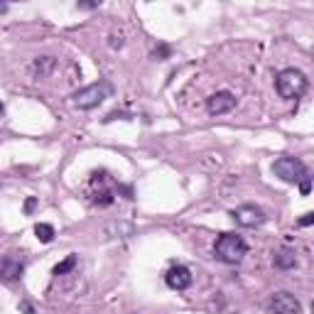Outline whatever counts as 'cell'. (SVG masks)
<instances>
[{
    "mask_svg": "<svg viewBox=\"0 0 314 314\" xmlns=\"http://www.w3.org/2000/svg\"><path fill=\"white\" fill-rule=\"evenodd\" d=\"M110 47H113V49H121V47H123V40L113 35V37H110Z\"/></svg>",
    "mask_w": 314,
    "mask_h": 314,
    "instance_id": "18",
    "label": "cell"
},
{
    "mask_svg": "<svg viewBox=\"0 0 314 314\" xmlns=\"http://www.w3.org/2000/svg\"><path fill=\"white\" fill-rule=\"evenodd\" d=\"M20 309H22L25 314H37V312H35V307H32L30 302H22V304H20Z\"/></svg>",
    "mask_w": 314,
    "mask_h": 314,
    "instance_id": "17",
    "label": "cell"
},
{
    "mask_svg": "<svg viewBox=\"0 0 314 314\" xmlns=\"http://www.w3.org/2000/svg\"><path fill=\"white\" fill-rule=\"evenodd\" d=\"M273 172L282 179V182H287V184H295V182H300L302 177H307V167H304V162L297 160V157H280V160H275Z\"/></svg>",
    "mask_w": 314,
    "mask_h": 314,
    "instance_id": "4",
    "label": "cell"
},
{
    "mask_svg": "<svg viewBox=\"0 0 314 314\" xmlns=\"http://www.w3.org/2000/svg\"><path fill=\"white\" fill-rule=\"evenodd\" d=\"M273 260H275V268H280V270H290V268L297 265V255H295V250H290V248L277 250Z\"/></svg>",
    "mask_w": 314,
    "mask_h": 314,
    "instance_id": "11",
    "label": "cell"
},
{
    "mask_svg": "<svg viewBox=\"0 0 314 314\" xmlns=\"http://www.w3.org/2000/svg\"><path fill=\"white\" fill-rule=\"evenodd\" d=\"M54 69H56L54 56H37V59L32 62V74H35L37 79H47Z\"/></svg>",
    "mask_w": 314,
    "mask_h": 314,
    "instance_id": "10",
    "label": "cell"
},
{
    "mask_svg": "<svg viewBox=\"0 0 314 314\" xmlns=\"http://www.w3.org/2000/svg\"><path fill=\"white\" fill-rule=\"evenodd\" d=\"M76 268V255H67L59 265H54V275H67Z\"/></svg>",
    "mask_w": 314,
    "mask_h": 314,
    "instance_id": "13",
    "label": "cell"
},
{
    "mask_svg": "<svg viewBox=\"0 0 314 314\" xmlns=\"http://www.w3.org/2000/svg\"><path fill=\"white\" fill-rule=\"evenodd\" d=\"M113 96V86L110 81H98V83H91V86H86L81 91H76V94L71 96V101H74V106L76 108H96V106H101L106 98Z\"/></svg>",
    "mask_w": 314,
    "mask_h": 314,
    "instance_id": "2",
    "label": "cell"
},
{
    "mask_svg": "<svg viewBox=\"0 0 314 314\" xmlns=\"http://www.w3.org/2000/svg\"><path fill=\"white\" fill-rule=\"evenodd\" d=\"M25 270V260L20 258L17 253H8L5 258L0 260V277L3 280H17Z\"/></svg>",
    "mask_w": 314,
    "mask_h": 314,
    "instance_id": "7",
    "label": "cell"
},
{
    "mask_svg": "<svg viewBox=\"0 0 314 314\" xmlns=\"http://www.w3.org/2000/svg\"><path fill=\"white\" fill-rule=\"evenodd\" d=\"M164 280H167V285L172 290H187L191 285V273L184 265H172L167 270V275H164Z\"/></svg>",
    "mask_w": 314,
    "mask_h": 314,
    "instance_id": "9",
    "label": "cell"
},
{
    "mask_svg": "<svg viewBox=\"0 0 314 314\" xmlns=\"http://www.w3.org/2000/svg\"><path fill=\"white\" fill-rule=\"evenodd\" d=\"M35 206H37V199H35V196H30L27 202H25V214H32V211H35Z\"/></svg>",
    "mask_w": 314,
    "mask_h": 314,
    "instance_id": "15",
    "label": "cell"
},
{
    "mask_svg": "<svg viewBox=\"0 0 314 314\" xmlns=\"http://www.w3.org/2000/svg\"><path fill=\"white\" fill-rule=\"evenodd\" d=\"M35 236L40 243H52L54 241V226L52 223H37L35 226Z\"/></svg>",
    "mask_w": 314,
    "mask_h": 314,
    "instance_id": "12",
    "label": "cell"
},
{
    "mask_svg": "<svg viewBox=\"0 0 314 314\" xmlns=\"http://www.w3.org/2000/svg\"><path fill=\"white\" fill-rule=\"evenodd\" d=\"M157 54H160V56H167V54H169V49H167V47H160V49L155 52V56H157Z\"/></svg>",
    "mask_w": 314,
    "mask_h": 314,
    "instance_id": "19",
    "label": "cell"
},
{
    "mask_svg": "<svg viewBox=\"0 0 314 314\" xmlns=\"http://www.w3.org/2000/svg\"><path fill=\"white\" fill-rule=\"evenodd\" d=\"M5 10H8V5H5V3H0V13H5Z\"/></svg>",
    "mask_w": 314,
    "mask_h": 314,
    "instance_id": "20",
    "label": "cell"
},
{
    "mask_svg": "<svg viewBox=\"0 0 314 314\" xmlns=\"http://www.w3.org/2000/svg\"><path fill=\"white\" fill-rule=\"evenodd\" d=\"M275 89L282 98H300L304 91H307V76L297 71V69H285L277 74V81H275Z\"/></svg>",
    "mask_w": 314,
    "mask_h": 314,
    "instance_id": "3",
    "label": "cell"
},
{
    "mask_svg": "<svg viewBox=\"0 0 314 314\" xmlns=\"http://www.w3.org/2000/svg\"><path fill=\"white\" fill-rule=\"evenodd\" d=\"M312 221H314V214H304L300 219V226H312Z\"/></svg>",
    "mask_w": 314,
    "mask_h": 314,
    "instance_id": "16",
    "label": "cell"
},
{
    "mask_svg": "<svg viewBox=\"0 0 314 314\" xmlns=\"http://www.w3.org/2000/svg\"><path fill=\"white\" fill-rule=\"evenodd\" d=\"M231 216L236 219V223H241L246 229H255V226H260L265 221V211L255 204H243V206H238V209H233Z\"/></svg>",
    "mask_w": 314,
    "mask_h": 314,
    "instance_id": "5",
    "label": "cell"
},
{
    "mask_svg": "<svg viewBox=\"0 0 314 314\" xmlns=\"http://www.w3.org/2000/svg\"><path fill=\"white\" fill-rule=\"evenodd\" d=\"M270 309L275 314H302V304L290 292H275L273 300H270Z\"/></svg>",
    "mask_w": 314,
    "mask_h": 314,
    "instance_id": "6",
    "label": "cell"
},
{
    "mask_svg": "<svg viewBox=\"0 0 314 314\" xmlns=\"http://www.w3.org/2000/svg\"><path fill=\"white\" fill-rule=\"evenodd\" d=\"M246 253H248V243L241 236H236V233H223V236H219V241H216V246H214V255H216L221 263H226V265H238L241 260L246 258Z\"/></svg>",
    "mask_w": 314,
    "mask_h": 314,
    "instance_id": "1",
    "label": "cell"
},
{
    "mask_svg": "<svg viewBox=\"0 0 314 314\" xmlns=\"http://www.w3.org/2000/svg\"><path fill=\"white\" fill-rule=\"evenodd\" d=\"M0 110H3V101H0Z\"/></svg>",
    "mask_w": 314,
    "mask_h": 314,
    "instance_id": "21",
    "label": "cell"
},
{
    "mask_svg": "<svg viewBox=\"0 0 314 314\" xmlns=\"http://www.w3.org/2000/svg\"><path fill=\"white\" fill-rule=\"evenodd\" d=\"M236 106V96L231 91H219V94H214L209 101H206V108L211 116H221V113H229L233 110Z\"/></svg>",
    "mask_w": 314,
    "mask_h": 314,
    "instance_id": "8",
    "label": "cell"
},
{
    "mask_svg": "<svg viewBox=\"0 0 314 314\" xmlns=\"http://www.w3.org/2000/svg\"><path fill=\"white\" fill-rule=\"evenodd\" d=\"M300 191L302 194H309V191H312V179H309V175L300 179Z\"/></svg>",
    "mask_w": 314,
    "mask_h": 314,
    "instance_id": "14",
    "label": "cell"
}]
</instances>
